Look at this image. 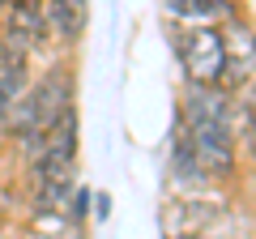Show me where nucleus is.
<instances>
[{
	"label": "nucleus",
	"instance_id": "1a4fd4ad",
	"mask_svg": "<svg viewBox=\"0 0 256 239\" xmlns=\"http://www.w3.org/2000/svg\"><path fill=\"white\" fill-rule=\"evenodd\" d=\"M107 214H111V196H107V192H94V218L102 222Z\"/></svg>",
	"mask_w": 256,
	"mask_h": 239
},
{
	"label": "nucleus",
	"instance_id": "0eeeda50",
	"mask_svg": "<svg viewBox=\"0 0 256 239\" xmlns=\"http://www.w3.org/2000/svg\"><path fill=\"white\" fill-rule=\"evenodd\" d=\"M30 82H34V60H9V64H0V124L18 107V98L26 94Z\"/></svg>",
	"mask_w": 256,
	"mask_h": 239
},
{
	"label": "nucleus",
	"instance_id": "6e6552de",
	"mask_svg": "<svg viewBox=\"0 0 256 239\" xmlns=\"http://www.w3.org/2000/svg\"><path fill=\"white\" fill-rule=\"evenodd\" d=\"M64 214H68V222L86 226V222L94 218V188H86V184H73V192H68V205H64Z\"/></svg>",
	"mask_w": 256,
	"mask_h": 239
},
{
	"label": "nucleus",
	"instance_id": "f257e3e1",
	"mask_svg": "<svg viewBox=\"0 0 256 239\" xmlns=\"http://www.w3.org/2000/svg\"><path fill=\"white\" fill-rule=\"evenodd\" d=\"M192 154L201 162L210 184H226L239 171V141H235V94L226 86H196L184 82L180 124Z\"/></svg>",
	"mask_w": 256,
	"mask_h": 239
},
{
	"label": "nucleus",
	"instance_id": "9d476101",
	"mask_svg": "<svg viewBox=\"0 0 256 239\" xmlns=\"http://www.w3.org/2000/svg\"><path fill=\"white\" fill-rule=\"evenodd\" d=\"M0 150H4V146H0ZM0 192H4V162H0Z\"/></svg>",
	"mask_w": 256,
	"mask_h": 239
},
{
	"label": "nucleus",
	"instance_id": "7ed1b4c3",
	"mask_svg": "<svg viewBox=\"0 0 256 239\" xmlns=\"http://www.w3.org/2000/svg\"><path fill=\"white\" fill-rule=\"evenodd\" d=\"M222 52H226V77H222V86L226 90L248 86L256 77V26L248 18V9L222 22Z\"/></svg>",
	"mask_w": 256,
	"mask_h": 239
},
{
	"label": "nucleus",
	"instance_id": "f03ea898",
	"mask_svg": "<svg viewBox=\"0 0 256 239\" xmlns=\"http://www.w3.org/2000/svg\"><path fill=\"white\" fill-rule=\"evenodd\" d=\"M171 30V52L184 68V82L196 86H222L226 77V52H222V26H175Z\"/></svg>",
	"mask_w": 256,
	"mask_h": 239
},
{
	"label": "nucleus",
	"instance_id": "20e7f679",
	"mask_svg": "<svg viewBox=\"0 0 256 239\" xmlns=\"http://www.w3.org/2000/svg\"><path fill=\"white\" fill-rule=\"evenodd\" d=\"M47 13V38L56 56H73L90 26V0H43Z\"/></svg>",
	"mask_w": 256,
	"mask_h": 239
},
{
	"label": "nucleus",
	"instance_id": "423d86ee",
	"mask_svg": "<svg viewBox=\"0 0 256 239\" xmlns=\"http://www.w3.org/2000/svg\"><path fill=\"white\" fill-rule=\"evenodd\" d=\"M210 222H214L210 201L180 196V201H166V210H162V235L166 239H192V235H205Z\"/></svg>",
	"mask_w": 256,
	"mask_h": 239
},
{
	"label": "nucleus",
	"instance_id": "39448f33",
	"mask_svg": "<svg viewBox=\"0 0 256 239\" xmlns=\"http://www.w3.org/2000/svg\"><path fill=\"white\" fill-rule=\"evenodd\" d=\"M162 13L175 26H222L244 13V0H162Z\"/></svg>",
	"mask_w": 256,
	"mask_h": 239
}]
</instances>
